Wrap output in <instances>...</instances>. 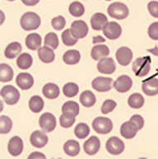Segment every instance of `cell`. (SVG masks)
Returning <instances> with one entry per match:
<instances>
[{
  "label": "cell",
  "mask_w": 158,
  "mask_h": 159,
  "mask_svg": "<svg viewBox=\"0 0 158 159\" xmlns=\"http://www.w3.org/2000/svg\"><path fill=\"white\" fill-rule=\"evenodd\" d=\"M112 83H113V80L111 78L97 77L92 81V87L97 92L106 93L112 88Z\"/></svg>",
  "instance_id": "obj_9"
},
{
  "label": "cell",
  "mask_w": 158,
  "mask_h": 159,
  "mask_svg": "<svg viewBox=\"0 0 158 159\" xmlns=\"http://www.w3.org/2000/svg\"><path fill=\"white\" fill-rule=\"evenodd\" d=\"M106 1H111V0H106Z\"/></svg>",
  "instance_id": "obj_50"
},
{
  "label": "cell",
  "mask_w": 158,
  "mask_h": 159,
  "mask_svg": "<svg viewBox=\"0 0 158 159\" xmlns=\"http://www.w3.org/2000/svg\"><path fill=\"white\" fill-rule=\"evenodd\" d=\"M29 159H31V158H46L45 154H43L41 152H32L31 154L29 155L28 157Z\"/></svg>",
  "instance_id": "obj_46"
},
{
  "label": "cell",
  "mask_w": 158,
  "mask_h": 159,
  "mask_svg": "<svg viewBox=\"0 0 158 159\" xmlns=\"http://www.w3.org/2000/svg\"><path fill=\"white\" fill-rule=\"evenodd\" d=\"M80 111L79 106L76 102L69 101L65 102L62 107V113L70 117H76Z\"/></svg>",
  "instance_id": "obj_22"
},
{
  "label": "cell",
  "mask_w": 158,
  "mask_h": 159,
  "mask_svg": "<svg viewBox=\"0 0 158 159\" xmlns=\"http://www.w3.org/2000/svg\"><path fill=\"white\" fill-rule=\"evenodd\" d=\"M115 56L116 60L121 66H127L132 62L133 55L129 48L123 46L117 50Z\"/></svg>",
  "instance_id": "obj_11"
},
{
  "label": "cell",
  "mask_w": 158,
  "mask_h": 159,
  "mask_svg": "<svg viewBox=\"0 0 158 159\" xmlns=\"http://www.w3.org/2000/svg\"><path fill=\"white\" fill-rule=\"evenodd\" d=\"M22 47L19 42H12L7 45L5 49L4 55L5 57L7 58L8 60H12L21 53Z\"/></svg>",
  "instance_id": "obj_27"
},
{
  "label": "cell",
  "mask_w": 158,
  "mask_h": 159,
  "mask_svg": "<svg viewBox=\"0 0 158 159\" xmlns=\"http://www.w3.org/2000/svg\"><path fill=\"white\" fill-rule=\"evenodd\" d=\"M21 26L25 31H33L39 28L41 23L40 16L33 12L24 13L20 20Z\"/></svg>",
  "instance_id": "obj_1"
},
{
  "label": "cell",
  "mask_w": 158,
  "mask_h": 159,
  "mask_svg": "<svg viewBox=\"0 0 158 159\" xmlns=\"http://www.w3.org/2000/svg\"><path fill=\"white\" fill-rule=\"evenodd\" d=\"M74 134H75L76 137L80 139H86L90 134L89 126L85 123L78 124L74 129Z\"/></svg>",
  "instance_id": "obj_35"
},
{
  "label": "cell",
  "mask_w": 158,
  "mask_h": 159,
  "mask_svg": "<svg viewBox=\"0 0 158 159\" xmlns=\"http://www.w3.org/2000/svg\"><path fill=\"white\" fill-rule=\"evenodd\" d=\"M51 24H52L53 28L57 31H60L64 28V26L66 25V21L63 16H58V17L53 18Z\"/></svg>",
  "instance_id": "obj_42"
},
{
  "label": "cell",
  "mask_w": 158,
  "mask_h": 159,
  "mask_svg": "<svg viewBox=\"0 0 158 159\" xmlns=\"http://www.w3.org/2000/svg\"><path fill=\"white\" fill-rule=\"evenodd\" d=\"M80 145L78 141L73 139L68 140L64 145V151L70 157H76L80 152Z\"/></svg>",
  "instance_id": "obj_25"
},
{
  "label": "cell",
  "mask_w": 158,
  "mask_h": 159,
  "mask_svg": "<svg viewBox=\"0 0 158 159\" xmlns=\"http://www.w3.org/2000/svg\"><path fill=\"white\" fill-rule=\"evenodd\" d=\"M69 12L72 16L75 17H82L85 12V7L80 2H73L69 5Z\"/></svg>",
  "instance_id": "obj_34"
},
{
  "label": "cell",
  "mask_w": 158,
  "mask_h": 159,
  "mask_svg": "<svg viewBox=\"0 0 158 159\" xmlns=\"http://www.w3.org/2000/svg\"><path fill=\"white\" fill-rule=\"evenodd\" d=\"M151 58L147 57L138 58L133 64V71L135 75L140 78L145 77L148 74L151 69Z\"/></svg>",
  "instance_id": "obj_2"
},
{
  "label": "cell",
  "mask_w": 158,
  "mask_h": 159,
  "mask_svg": "<svg viewBox=\"0 0 158 159\" xmlns=\"http://www.w3.org/2000/svg\"><path fill=\"white\" fill-rule=\"evenodd\" d=\"M7 150L12 156L17 157L23 151V141L18 136L12 137L8 142Z\"/></svg>",
  "instance_id": "obj_16"
},
{
  "label": "cell",
  "mask_w": 158,
  "mask_h": 159,
  "mask_svg": "<svg viewBox=\"0 0 158 159\" xmlns=\"http://www.w3.org/2000/svg\"><path fill=\"white\" fill-rule=\"evenodd\" d=\"M44 101L40 96H33L29 101V108L34 113H39L44 108Z\"/></svg>",
  "instance_id": "obj_32"
},
{
  "label": "cell",
  "mask_w": 158,
  "mask_h": 159,
  "mask_svg": "<svg viewBox=\"0 0 158 159\" xmlns=\"http://www.w3.org/2000/svg\"><path fill=\"white\" fill-rule=\"evenodd\" d=\"M133 87V80L127 75H121L115 81L114 88L120 93H127Z\"/></svg>",
  "instance_id": "obj_12"
},
{
  "label": "cell",
  "mask_w": 158,
  "mask_h": 159,
  "mask_svg": "<svg viewBox=\"0 0 158 159\" xmlns=\"http://www.w3.org/2000/svg\"><path fill=\"white\" fill-rule=\"evenodd\" d=\"M110 55V49L105 45H97L93 46L91 51L92 58L96 61H99Z\"/></svg>",
  "instance_id": "obj_21"
},
{
  "label": "cell",
  "mask_w": 158,
  "mask_h": 159,
  "mask_svg": "<svg viewBox=\"0 0 158 159\" xmlns=\"http://www.w3.org/2000/svg\"><path fill=\"white\" fill-rule=\"evenodd\" d=\"M128 104L133 109H139L143 107L144 98L139 93H133L128 99Z\"/></svg>",
  "instance_id": "obj_33"
},
{
  "label": "cell",
  "mask_w": 158,
  "mask_h": 159,
  "mask_svg": "<svg viewBox=\"0 0 158 159\" xmlns=\"http://www.w3.org/2000/svg\"><path fill=\"white\" fill-rule=\"evenodd\" d=\"M124 143L120 139L116 136H113L106 142V148L109 153L112 155H120L124 150Z\"/></svg>",
  "instance_id": "obj_6"
},
{
  "label": "cell",
  "mask_w": 158,
  "mask_h": 159,
  "mask_svg": "<svg viewBox=\"0 0 158 159\" xmlns=\"http://www.w3.org/2000/svg\"><path fill=\"white\" fill-rule=\"evenodd\" d=\"M147 33L151 40H158V21L153 22L150 25Z\"/></svg>",
  "instance_id": "obj_43"
},
{
  "label": "cell",
  "mask_w": 158,
  "mask_h": 159,
  "mask_svg": "<svg viewBox=\"0 0 158 159\" xmlns=\"http://www.w3.org/2000/svg\"><path fill=\"white\" fill-rule=\"evenodd\" d=\"M75 117H70L68 116H65L64 114H62L59 118V123L60 125L63 128H70L73 125V124L75 123Z\"/></svg>",
  "instance_id": "obj_41"
},
{
  "label": "cell",
  "mask_w": 158,
  "mask_h": 159,
  "mask_svg": "<svg viewBox=\"0 0 158 159\" xmlns=\"http://www.w3.org/2000/svg\"><path fill=\"white\" fill-rule=\"evenodd\" d=\"M42 43L41 36L37 33L29 34L26 39V45L31 50H36L40 49Z\"/></svg>",
  "instance_id": "obj_26"
},
{
  "label": "cell",
  "mask_w": 158,
  "mask_h": 159,
  "mask_svg": "<svg viewBox=\"0 0 158 159\" xmlns=\"http://www.w3.org/2000/svg\"><path fill=\"white\" fill-rule=\"evenodd\" d=\"M108 23V19L105 14L101 12L95 13L91 18V25L95 31H101L103 30L106 24Z\"/></svg>",
  "instance_id": "obj_20"
},
{
  "label": "cell",
  "mask_w": 158,
  "mask_h": 159,
  "mask_svg": "<svg viewBox=\"0 0 158 159\" xmlns=\"http://www.w3.org/2000/svg\"><path fill=\"white\" fill-rule=\"evenodd\" d=\"M138 130H139V128L138 127L137 125L131 120L124 122L120 127L121 135L127 139L134 138Z\"/></svg>",
  "instance_id": "obj_14"
},
{
  "label": "cell",
  "mask_w": 158,
  "mask_h": 159,
  "mask_svg": "<svg viewBox=\"0 0 158 159\" xmlns=\"http://www.w3.org/2000/svg\"><path fill=\"white\" fill-rule=\"evenodd\" d=\"M16 83L22 90H28L34 85V79L28 73H21L17 76Z\"/></svg>",
  "instance_id": "obj_19"
},
{
  "label": "cell",
  "mask_w": 158,
  "mask_h": 159,
  "mask_svg": "<svg viewBox=\"0 0 158 159\" xmlns=\"http://www.w3.org/2000/svg\"><path fill=\"white\" fill-rule=\"evenodd\" d=\"M105 41H106V40L102 36H96V37L93 38V43L94 44L97 42H105Z\"/></svg>",
  "instance_id": "obj_48"
},
{
  "label": "cell",
  "mask_w": 158,
  "mask_h": 159,
  "mask_svg": "<svg viewBox=\"0 0 158 159\" xmlns=\"http://www.w3.org/2000/svg\"><path fill=\"white\" fill-rule=\"evenodd\" d=\"M59 38L55 33L50 32L45 37V45L52 48L53 50H56L59 46Z\"/></svg>",
  "instance_id": "obj_39"
},
{
  "label": "cell",
  "mask_w": 158,
  "mask_h": 159,
  "mask_svg": "<svg viewBox=\"0 0 158 159\" xmlns=\"http://www.w3.org/2000/svg\"><path fill=\"white\" fill-rule=\"evenodd\" d=\"M100 148H101V141L97 136L90 137L83 144V148L85 152L91 156L97 154L99 152Z\"/></svg>",
  "instance_id": "obj_15"
},
{
  "label": "cell",
  "mask_w": 158,
  "mask_h": 159,
  "mask_svg": "<svg viewBox=\"0 0 158 159\" xmlns=\"http://www.w3.org/2000/svg\"><path fill=\"white\" fill-rule=\"evenodd\" d=\"M1 96L7 105L17 104L20 99V93L17 88L12 85L4 86L1 89Z\"/></svg>",
  "instance_id": "obj_5"
},
{
  "label": "cell",
  "mask_w": 158,
  "mask_h": 159,
  "mask_svg": "<svg viewBox=\"0 0 158 159\" xmlns=\"http://www.w3.org/2000/svg\"><path fill=\"white\" fill-rule=\"evenodd\" d=\"M12 128V121L7 116H1L0 118V133L8 134Z\"/></svg>",
  "instance_id": "obj_37"
},
{
  "label": "cell",
  "mask_w": 158,
  "mask_h": 159,
  "mask_svg": "<svg viewBox=\"0 0 158 159\" xmlns=\"http://www.w3.org/2000/svg\"><path fill=\"white\" fill-rule=\"evenodd\" d=\"M71 31L76 38L83 39L87 36L88 33V26L84 21L77 20L74 21L71 25Z\"/></svg>",
  "instance_id": "obj_10"
},
{
  "label": "cell",
  "mask_w": 158,
  "mask_h": 159,
  "mask_svg": "<svg viewBox=\"0 0 158 159\" xmlns=\"http://www.w3.org/2000/svg\"><path fill=\"white\" fill-rule=\"evenodd\" d=\"M62 40L64 45L67 46H73L78 43V39L73 36L71 29H67L62 33Z\"/></svg>",
  "instance_id": "obj_38"
},
{
  "label": "cell",
  "mask_w": 158,
  "mask_h": 159,
  "mask_svg": "<svg viewBox=\"0 0 158 159\" xmlns=\"http://www.w3.org/2000/svg\"><path fill=\"white\" fill-rule=\"evenodd\" d=\"M21 2L26 6H35L40 2V0H21Z\"/></svg>",
  "instance_id": "obj_47"
},
{
  "label": "cell",
  "mask_w": 158,
  "mask_h": 159,
  "mask_svg": "<svg viewBox=\"0 0 158 159\" xmlns=\"http://www.w3.org/2000/svg\"><path fill=\"white\" fill-rule=\"evenodd\" d=\"M92 128L97 133L106 134L113 129V123L111 119L106 117H97L92 122Z\"/></svg>",
  "instance_id": "obj_4"
},
{
  "label": "cell",
  "mask_w": 158,
  "mask_h": 159,
  "mask_svg": "<svg viewBox=\"0 0 158 159\" xmlns=\"http://www.w3.org/2000/svg\"><path fill=\"white\" fill-rule=\"evenodd\" d=\"M116 65L112 58L105 57L97 64V70L104 74H111L115 71Z\"/></svg>",
  "instance_id": "obj_13"
},
{
  "label": "cell",
  "mask_w": 158,
  "mask_h": 159,
  "mask_svg": "<svg viewBox=\"0 0 158 159\" xmlns=\"http://www.w3.org/2000/svg\"><path fill=\"white\" fill-rule=\"evenodd\" d=\"M116 106H117V103L115 101H113V100H106V101L104 102V103L102 104V112L104 115L109 114V113H111V112H112L115 109Z\"/></svg>",
  "instance_id": "obj_40"
},
{
  "label": "cell",
  "mask_w": 158,
  "mask_h": 159,
  "mask_svg": "<svg viewBox=\"0 0 158 159\" xmlns=\"http://www.w3.org/2000/svg\"><path fill=\"white\" fill-rule=\"evenodd\" d=\"M13 79V70L7 64H1L0 65V80L2 83L10 82Z\"/></svg>",
  "instance_id": "obj_30"
},
{
  "label": "cell",
  "mask_w": 158,
  "mask_h": 159,
  "mask_svg": "<svg viewBox=\"0 0 158 159\" xmlns=\"http://www.w3.org/2000/svg\"><path fill=\"white\" fill-rule=\"evenodd\" d=\"M97 102L96 96L91 91L87 90L84 91L83 93H81L80 95V102L83 107H93Z\"/></svg>",
  "instance_id": "obj_29"
},
{
  "label": "cell",
  "mask_w": 158,
  "mask_h": 159,
  "mask_svg": "<svg viewBox=\"0 0 158 159\" xmlns=\"http://www.w3.org/2000/svg\"><path fill=\"white\" fill-rule=\"evenodd\" d=\"M103 33L109 40H117L122 34V28L116 21H110L103 28Z\"/></svg>",
  "instance_id": "obj_7"
},
{
  "label": "cell",
  "mask_w": 158,
  "mask_h": 159,
  "mask_svg": "<svg viewBox=\"0 0 158 159\" xmlns=\"http://www.w3.org/2000/svg\"><path fill=\"white\" fill-rule=\"evenodd\" d=\"M107 12L111 17L118 20H123L129 16V10L123 2H115L109 6Z\"/></svg>",
  "instance_id": "obj_3"
},
{
  "label": "cell",
  "mask_w": 158,
  "mask_h": 159,
  "mask_svg": "<svg viewBox=\"0 0 158 159\" xmlns=\"http://www.w3.org/2000/svg\"><path fill=\"white\" fill-rule=\"evenodd\" d=\"M142 89L146 95L153 97L158 94V79L151 78L144 81L142 85Z\"/></svg>",
  "instance_id": "obj_18"
},
{
  "label": "cell",
  "mask_w": 158,
  "mask_h": 159,
  "mask_svg": "<svg viewBox=\"0 0 158 159\" xmlns=\"http://www.w3.org/2000/svg\"><path fill=\"white\" fill-rule=\"evenodd\" d=\"M130 120L133 121V123H135L138 125V127L139 128V129H142L144 126V119L142 116H141L140 115H133L131 118Z\"/></svg>",
  "instance_id": "obj_45"
},
{
  "label": "cell",
  "mask_w": 158,
  "mask_h": 159,
  "mask_svg": "<svg viewBox=\"0 0 158 159\" xmlns=\"http://www.w3.org/2000/svg\"><path fill=\"white\" fill-rule=\"evenodd\" d=\"M56 119L54 116L49 112L41 115L39 120V125L40 128L47 133H50L54 130L56 127Z\"/></svg>",
  "instance_id": "obj_8"
},
{
  "label": "cell",
  "mask_w": 158,
  "mask_h": 159,
  "mask_svg": "<svg viewBox=\"0 0 158 159\" xmlns=\"http://www.w3.org/2000/svg\"><path fill=\"white\" fill-rule=\"evenodd\" d=\"M7 1H10V2H12V1H14V0H7Z\"/></svg>",
  "instance_id": "obj_49"
},
{
  "label": "cell",
  "mask_w": 158,
  "mask_h": 159,
  "mask_svg": "<svg viewBox=\"0 0 158 159\" xmlns=\"http://www.w3.org/2000/svg\"><path fill=\"white\" fill-rule=\"evenodd\" d=\"M81 60L80 52L77 50H68L67 52L64 53L63 56V60L66 64L69 65H73L79 63Z\"/></svg>",
  "instance_id": "obj_28"
},
{
  "label": "cell",
  "mask_w": 158,
  "mask_h": 159,
  "mask_svg": "<svg viewBox=\"0 0 158 159\" xmlns=\"http://www.w3.org/2000/svg\"><path fill=\"white\" fill-rule=\"evenodd\" d=\"M78 92H79V88L74 83H68L63 88V93L67 98H74L78 95Z\"/></svg>",
  "instance_id": "obj_36"
},
{
  "label": "cell",
  "mask_w": 158,
  "mask_h": 159,
  "mask_svg": "<svg viewBox=\"0 0 158 159\" xmlns=\"http://www.w3.org/2000/svg\"><path fill=\"white\" fill-rule=\"evenodd\" d=\"M147 9L149 13L153 17L158 18V2L157 1H151L147 4Z\"/></svg>",
  "instance_id": "obj_44"
},
{
  "label": "cell",
  "mask_w": 158,
  "mask_h": 159,
  "mask_svg": "<svg viewBox=\"0 0 158 159\" xmlns=\"http://www.w3.org/2000/svg\"><path fill=\"white\" fill-rule=\"evenodd\" d=\"M38 56L43 63H46V64L52 63L55 59V54L52 48H50L46 45L40 47L38 50Z\"/></svg>",
  "instance_id": "obj_23"
},
{
  "label": "cell",
  "mask_w": 158,
  "mask_h": 159,
  "mask_svg": "<svg viewBox=\"0 0 158 159\" xmlns=\"http://www.w3.org/2000/svg\"><path fill=\"white\" fill-rule=\"evenodd\" d=\"M31 143L34 147L40 148H44L48 143L49 138L46 135L45 132H42L40 130H35L31 134L30 137Z\"/></svg>",
  "instance_id": "obj_17"
},
{
  "label": "cell",
  "mask_w": 158,
  "mask_h": 159,
  "mask_svg": "<svg viewBox=\"0 0 158 159\" xmlns=\"http://www.w3.org/2000/svg\"><path fill=\"white\" fill-rule=\"evenodd\" d=\"M42 93L47 99L52 100L56 99L59 97V94H60V90H59V88L56 84L49 83L43 87Z\"/></svg>",
  "instance_id": "obj_24"
},
{
  "label": "cell",
  "mask_w": 158,
  "mask_h": 159,
  "mask_svg": "<svg viewBox=\"0 0 158 159\" xmlns=\"http://www.w3.org/2000/svg\"><path fill=\"white\" fill-rule=\"evenodd\" d=\"M33 63V59L31 57V55H29L28 53H23L21 54L17 60V65L19 69H28L31 68Z\"/></svg>",
  "instance_id": "obj_31"
}]
</instances>
